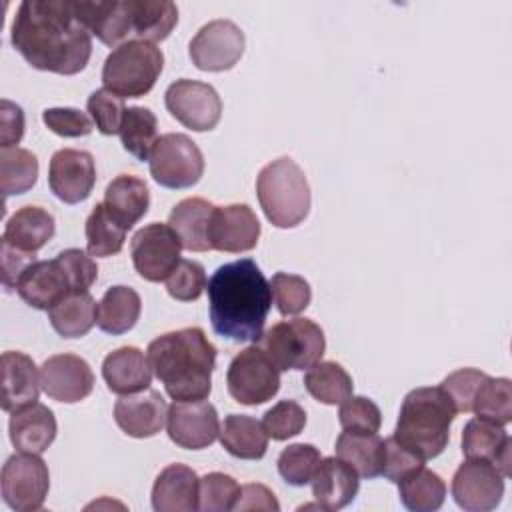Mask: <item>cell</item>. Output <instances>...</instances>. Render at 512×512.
<instances>
[{
  "instance_id": "6da1fadb",
  "label": "cell",
  "mask_w": 512,
  "mask_h": 512,
  "mask_svg": "<svg viewBox=\"0 0 512 512\" xmlns=\"http://www.w3.org/2000/svg\"><path fill=\"white\" fill-rule=\"evenodd\" d=\"M10 40L32 68L64 76L82 72L92 56V36L78 20L74 0H24Z\"/></svg>"
},
{
  "instance_id": "7a4b0ae2",
  "label": "cell",
  "mask_w": 512,
  "mask_h": 512,
  "mask_svg": "<svg viewBox=\"0 0 512 512\" xmlns=\"http://www.w3.org/2000/svg\"><path fill=\"white\" fill-rule=\"evenodd\" d=\"M212 330L232 342H258L272 308V288L252 258L216 268L208 280Z\"/></svg>"
},
{
  "instance_id": "3957f363",
  "label": "cell",
  "mask_w": 512,
  "mask_h": 512,
  "mask_svg": "<svg viewBox=\"0 0 512 512\" xmlns=\"http://www.w3.org/2000/svg\"><path fill=\"white\" fill-rule=\"evenodd\" d=\"M154 376L178 402L206 400L212 390L216 346L202 328L190 326L154 338L146 350Z\"/></svg>"
},
{
  "instance_id": "277c9868",
  "label": "cell",
  "mask_w": 512,
  "mask_h": 512,
  "mask_svg": "<svg viewBox=\"0 0 512 512\" xmlns=\"http://www.w3.org/2000/svg\"><path fill=\"white\" fill-rule=\"evenodd\" d=\"M78 20L106 46L132 40L156 44L178 24V8L170 0H74Z\"/></svg>"
},
{
  "instance_id": "5b68a950",
  "label": "cell",
  "mask_w": 512,
  "mask_h": 512,
  "mask_svg": "<svg viewBox=\"0 0 512 512\" xmlns=\"http://www.w3.org/2000/svg\"><path fill=\"white\" fill-rule=\"evenodd\" d=\"M456 414L450 396L440 386L414 388L402 400L392 436L422 460L436 458L448 446Z\"/></svg>"
},
{
  "instance_id": "8992f818",
  "label": "cell",
  "mask_w": 512,
  "mask_h": 512,
  "mask_svg": "<svg viewBox=\"0 0 512 512\" xmlns=\"http://www.w3.org/2000/svg\"><path fill=\"white\" fill-rule=\"evenodd\" d=\"M98 278L92 256L80 248H66L52 260H34L18 278V296L36 310H50L72 292H86Z\"/></svg>"
},
{
  "instance_id": "52a82bcc",
  "label": "cell",
  "mask_w": 512,
  "mask_h": 512,
  "mask_svg": "<svg viewBox=\"0 0 512 512\" xmlns=\"http://www.w3.org/2000/svg\"><path fill=\"white\" fill-rule=\"evenodd\" d=\"M256 196L264 216L276 228H294L310 212V186L304 170L288 156L266 164L256 178Z\"/></svg>"
},
{
  "instance_id": "ba28073f",
  "label": "cell",
  "mask_w": 512,
  "mask_h": 512,
  "mask_svg": "<svg viewBox=\"0 0 512 512\" xmlns=\"http://www.w3.org/2000/svg\"><path fill=\"white\" fill-rule=\"evenodd\" d=\"M164 68V54L156 44L132 40L116 46L104 60V88L120 98L146 96Z\"/></svg>"
},
{
  "instance_id": "9c48e42d",
  "label": "cell",
  "mask_w": 512,
  "mask_h": 512,
  "mask_svg": "<svg viewBox=\"0 0 512 512\" xmlns=\"http://www.w3.org/2000/svg\"><path fill=\"white\" fill-rule=\"evenodd\" d=\"M258 344L278 370H308L326 350L324 330L310 318L282 320L262 332Z\"/></svg>"
},
{
  "instance_id": "30bf717a",
  "label": "cell",
  "mask_w": 512,
  "mask_h": 512,
  "mask_svg": "<svg viewBox=\"0 0 512 512\" xmlns=\"http://www.w3.org/2000/svg\"><path fill=\"white\" fill-rule=\"evenodd\" d=\"M156 184L172 190L194 186L204 174V156L196 142L180 132L162 134L148 158Z\"/></svg>"
},
{
  "instance_id": "8fae6325",
  "label": "cell",
  "mask_w": 512,
  "mask_h": 512,
  "mask_svg": "<svg viewBox=\"0 0 512 512\" xmlns=\"http://www.w3.org/2000/svg\"><path fill=\"white\" fill-rule=\"evenodd\" d=\"M226 386L238 404L258 406L278 394L280 370L258 344H252L232 358Z\"/></svg>"
},
{
  "instance_id": "7c38bea8",
  "label": "cell",
  "mask_w": 512,
  "mask_h": 512,
  "mask_svg": "<svg viewBox=\"0 0 512 512\" xmlns=\"http://www.w3.org/2000/svg\"><path fill=\"white\" fill-rule=\"evenodd\" d=\"M2 498L16 512H34L44 506L50 490V472L40 454L10 456L0 474Z\"/></svg>"
},
{
  "instance_id": "4fadbf2b",
  "label": "cell",
  "mask_w": 512,
  "mask_h": 512,
  "mask_svg": "<svg viewBox=\"0 0 512 512\" xmlns=\"http://www.w3.org/2000/svg\"><path fill=\"white\" fill-rule=\"evenodd\" d=\"M182 242L170 224L152 222L142 226L130 242L136 272L148 282H164L178 266Z\"/></svg>"
},
{
  "instance_id": "5bb4252c",
  "label": "cell",
  "mask_w": 512,
  "mask_h": 512,
  "mask_svg": "<svg viewBox=\"0 0 512 512\" xmlns=\"http://www.w3.org/2000/svg\"><path fill=\"white\" fill-rule=\"evenodd\" d=\"M166 110L186 128L206 132L216 128L222 116V100L214 86L200 80L180 78L164 92Z\"/></svg>"
},
{
  "instance_id": "9a60e30c",
  "label": "cell",
  "mask_w": 512,
  "mask_h": 512,
  "mask_svg": "<svg viewBox=\"0 0 512 512\" xmlns=\"http://www.w3.org/2000/svg\"><path fill=\"white\" fill-rule=\"evenodd\" d=\"M246 38L232 20L218 18L204 24L190 40L188 54L192 64L204 72L230 70L244 54Z\"/></svg>"
},
{
  "instance_id": "2e32d148",
  "label": "cell",
  "mask_w": 512,
  "mask_h": 512,
  "mask_svg": "<svg viewBox=\"0 0 512 512\" xmlns=\"http://www.w3.org/2000/svg\"><path fill=\"white\" fill-rule=\"evenodd\" d=\"M504 480L492 462L466 458L452 476L454 502L468 512L494 510L504 496Z\"/></svg>"
},
{
  "instance_id": "e0dca14e",
  "label": "cell",
  "mask_w": 512,
  "mask_h": 512,
  "mask_svg": "<svg viewBox=\"0 0 512 512\" xmlns=\"http://www.w3.org/2000/svg\"><path fill=\"white\" fill-rule=\"evenodd\" d=\"M166 430L170 440L186 450L208 448L220 432L216 408L206 400L178 402L168 406Z\"/></svg>"
},
{
  "instance_id": "ac0fdd59",
  "label": "cell",
  "mask_w": 512,
  "mask_h": 512,
  "mask_svg": "<svg viewBox=\"0 0 512 512\" xmlns=\"http://www.w3.org/2000/svg\"><path fill=\"white\" fill-rule=\"evenodd\" d=\"M96 184L94 156L86 150L62 148L52 154L48 186L64 204H78L92 194Z\"/></svg>"
},
{
  "instance_id": "d6986e66",
  "label": "cell",
  "mask_w": 512,
  "mask_h": 512,
  "mask_svg": "<svg viewBox=\"0 0 512 512\" xmlns=\"http://www.w3.org/2000/svg\"><path fill=\"white\" fill-rule=\"evenodd\" d=\"M42 392L64 404H76L90 396L94 374L90 364L76 354H54L40 366Z\"/></svg>"
},
{
  "instance_id": "ffe728a7",
  "label": "cell",
  "mask_w": 512,
  "mask_h": 512,
  "mask_svg": "<svg viewBox=\"0 0 512 512\" xmlns=\"http://www.w3.org/2000/svg\"><path fill=\"white\" fill-rule=\"evenodd\" d=\"M260 222L248 204L216 206L210 222L212 250L240 254L256 248Z\"/></svg>"
},
{
  "instance_id": "44dd1931",
  "label": "cell",
  "mask_w": 512,
  "mask_h": 512,
  "mask_svg": "<svg viewBox=\"0 0 512 512\" xmlns=\"http://www.w3.org/2000/svg\"><path fill=\"white\" fill-rule=\"evenodd\" d=\"M168 418V404L158 390H142L126 394L114 404V420L118 428L132 438L156 436Z\"/></svg>"
},
{
  "instance_id": "7402d4cb",
  "label": "cell",
  "mask_w": 512,
  "mask_h": 512,
  "mask_svg": "<svg viewBox=\"0 0 512 512\" xmlns=\"http://www.w3.org/2000/svg\"><path fill=\"white\" fill-rule=\"evenodd\" d=\"M356 470L338 456L322 458L310 484L312 496L324 510H340L348 506L360 488Z\"/></svg>"
},
{
  "instance_id": "603a6c76",
  "label": "cell",
  "mask_w": 512,
  "mask_h": 512,
  "mask_svg": "<svg viewBox=\"0 0 512 512\" xmlns=\"http://www.w3.org/2000/svg\"><path fill=\"white\" fill-rule=\"evenodd\" d=\"M200 478L186 464H168L154 480L152 508L156 512L198 510Z\"/></svg>"
},
{
  "instance_id": "cb8c5ba5",
  "label": "cell",
  "mask_w": 512,
  "mask_h": 512,
  "mask_svg": "<svg viewBox=\"0 0 512 512\" xmlns=\"http://www.w3.org/2000/svg\"><path fill=\"white\" fill-rule=\"evenodd\" d=\"M10 442L20 452H32L42 454L48 450V446L54 442L58 426L54 412L40 404L32 402L12 412L8 422Z\"/></svg>"
},
{
  "instance_id": "d4e9b609",
  "label": "cell",
  "mask_w": 512,
  "mask_h": 512,
  "mask_svg": "<svg viewBox=\"0 0 512 512\" xmlns=\"http://www.w3.org/2000/svg\"><path fill=\"white\" fill-rule=\"evenodd\" d=\"M102 378L110 392L126 396L148 390L152 368L148 356L136 346H122L110 352L102 362Z\"/></svg>"
},
{
  "instance_id": "484cf974",
  "label": "cell",
  "mask_w": 512,
  "mask_h": 512,
  "mask_svg": "<svg viewBox=\"0 0 512 512\" xmlns=\"http://www.w3.org/2000/svg\"><path fill=\"white\" fill-rule=\"evenodd\" d=\"M40 370L34 360L18 350L2 354V410L14 412L38 400Z\"/></svg>"
},
{
  "instance_id": "4316f807",
  "label": "cell",
  "mask_w": 512,
  "mask_h": 512,
  "mask_svg": "<svg viewBox=\"0 0 512 512\" xmlns=\"http://www.w3.org/2000/svg\"><path fill=\"white\" fill-rule=\"evenodd\" d=\"M512 440L504 426L472 418L462 430V454L472 460L492 462L504 478L510 476Z\"/></svg>"
},
{
  "instance_id": "83f0119b",
  "label": "cell",
  "mask_w": 512,
  "mask_h": 512,
  "mask_svg": "<svg viewBox=\"0 0 512 512\" xmlns=\"http://www.w3.org/2000/svg\"><path fill=\"white\" fill-rule=\"evenodd\" d=\"M214 208L216 206L204 198H184L172 208L168 216V224L178 234L184 250H190V252L212 250L210 222H212Z\"/></svg>"
},
{
  "instance_id": "f1b7e54d",
  "label": "cell",
  "mask_w": 512,
  "mask_h": 512,
  "mask_svg": "<svg viewBox=\"0 0 512 512\" xmlns=\"http://www.w3.org/2000/svg\"><path fill=\"white\" fill-rule=\"evenodd\" d=\"M56 232L54 216L40 206H22L16 210L2 232V240L16 250L36 254L42 246L52 240Z\"/></svg>"
},
{
  "instance_id": "f546056e",
  "label": "cell",
  "mask_w": 512,
  "mask_h": 512,
  "mask_svg": "<svg viewBox=\"0 0 512 512\" xmlns=\"http://www.w3.org/2000/svg\"><path fill=\"white\" fill-rule=\"evenodd\" d=\"M102 202L112 218L130 230L148 212L150 192L142 178L120 174L106 186Z\"/></svg>"
},
{
  "instance_id": "4dcf8cb0",
  "label": "cell",
  "mask_w": 512,
  "mask_h": 512,
  "mask_svg": "<svg viewBox=\"0 0 512 512\" xmlns=\"http://www.w3.org/2000/svg\"><path fill=\"white\" fill-rule=\"evenodd\" d=\"M222 448L234 458L260 460L268 450V434L252 416L228 414L218 432Z\"/></svg>"
},
{
  "instance_id": "1f68e13d",
  "label": "cell",
  "mask_w": 512,
  "mask_h": 512,
  "mask_svg": "<svg viewBox=\"0 0 512 512\" xmlns=\"http://www.w3.org/2000/svg\"><path fill=\"white\" fill-rule=\"evenodd\" d=\"M336 456L348 462L360 478H376L382 474L384 440L378 432L344 430L336 438Z\"/></svg>"
},
{
  "instance_id": "d6a6232c",
  "label": "cell",
  "mask_w": 512,
  "mask_h": 512,
  "mask_svg": "<svg viewBox=\"0 0 512 512\" xmlns=\"http://www.w3.org/2000/svg\"><path fill=\"white\" fill-rule=\"evenodd\" d=\"M142 300L130 286H112L98 302L96 324L102 332L118 336L132 330L140 318Z\"/></svg>"
},
{
  "instance_id": "836d02e7",
  "label": "cell",
  "mask_w": 512,
  "mask_h": 512,
  "mask_svg": "<svg viewBox=\"0 0 512 512\" xmlns=\"http://www.w3.org/2000/svg\"><path fill=\"white\" fill-rule=\"evenodd\" d=\"M96 318H98V304L88 290L72 292L62 300H58L48 310V320L62 338L86 336L96 324Z\"/></svg>"
},
{
  "instance_id": "e575fe53",
  "label": "cell",
  "mask_w": 512,
  "mask_h": 512,
  "mask_svg": "<svg viewBox=\"0 0 512 512\" xmlns=\"http://www.w3.org/2000/svg\"><path fill=\"white\" fill-rule=\"evenodd\" d=\"M304 388L322 404H342L354 392L352 376L346 368L332 360L312 364L304 374Z\"/></svg>"
},
{
  "instance_id": "d590c367",
  "label": "cell",
  "mask_w": 512,
  "mask_h": 512,
  "mask_svg": "<svg viewBox=\"0 0 512 512\" xmlns=\"http://www.w3.org/2000/svg\"><path fill=\"white\" fill-rule=\"evenodd\" d=\"M398 496L412 512H434L444 504L446 484L436 472L422 466L398 482Z\"/></svg>"
},
{
  "instance_id": "8d00e7d4",
  "label": "cell",
  "mask_w": 512,
  "mask_h": 512,
  "mask_svg": "<svg viewBox=\"0 0 512 512\" xmlns=\"http://www.w3.org/2000/svg\"><path fill=\"white\" fill-rule=\"evenodd\" d=\"M118 134L124 150L136 160L144 162L150 158V152L158 140V120L150 108L130 106L124 112Z\"/></svg>"
},
{
  "instance_id": "74e56055",
  "label": "cell",
  "mask_w": 512,
  "mask_h": 512,
  "mask_svg": "<svg viewBox=\"0 0 512 512\" xmlns=\"http://www.w3.org/2000/svg\"><path fill=\"white\" fill-rule=\"evenodd\" d=\"M84 232L88 254L94 258H108L122 250L128 230L112 218L104 202H98L86 220Z\"/></svg>"
},
{
  "instance_id": "f35d334b",
  "label": "cell",
  "mask_w": 512,
  "mask_h": 512,
  "mask_svg": "<svg viewBox=\"0 0 512 512\" xmlns=\"http://www.w3.org/2000/svg\"><path fill=\"white\" fill-rule=\"evenodd\" d=\"M476 418L488 420L498 426H506L512 420V384L508 378L486 376L472 402Z\"/></svg>"
},
{
  "instance_id": "ab89813d",
  "label": "cell",
  "mask_w": 512,
  "mask_h": 512,
  "mask_svg": "<svg viewBox=\"0 0 512 512\" xmlns=\"http://www.w3.org/2000/svg\"><path fill=\"white\" fill-rule=\"evenodd\" d=\"M38 180V158L26 148H4L0 152V186L4 196L24 194Z\"/></svg>"
},
{
  "instance_id": "60d3db41",
  "label": "cell",
  "mask_w": 512,
  "mask_h": 512,
  "mask_svg": "<svg viewBox=\"0 0 512 512\" xmlns=\"http://www.w3.org/2000/svg\"><path fill=\"white\" fill-rule=\"evenodd\" d=\"M322 460L320 450L314 444H290L278 456V472L290 486L310 484L318 464Z\"/></svg>"
},
{
  "instance_id": "b9f144b4",
  "label": "cell",
  "mask_w": 512,
  "mask_h": 512,
  "mask_svg": "<svg viewBox=\"0 0 512 512\" xmlns=\"http://www.w3.org/2000/svg\"><path fill=\"white\" fill-rule=\"evenodd\" d=\"M242 486L224 472H210L200 478L198 490V510L204 512H224L234 510Z\"/></svg>"
},
{
  "instance_id": "7bdbcfd3",
  "label": "cell",
  "mask_w": 512,
  "mask_h": 512,
  "mask_svg": "<svg viewBox=\"0 0 512 512\" xmlns=\"http://www.w3.org/2000/svg\"><path fill=\"white\" fill-rule=\"evenodd\" d=\"M270 288H272L276 308L282 316H296L304 312L312 300V290L308 280H304L298 274L276 272L270 280Z\"/></svg>"
},
{
  "instance_id": "ee69618b",
  "label": "cell",
  "mask_w": 512,
  "mask_h": 512,
  "mask_svg": "<svg viewBox=\"0 0 512 512\" xmlns=\"http://www.w3.org/2000/svg\"><path fill=\"white\" fill-rule=\"evenodd\" d=\"M262 426L272 440H288L306 426V410L296 400H280L262 418Z\"/></svg>"
},
{
  "instance_id": "f6af8a7d",
  "label": "cell",
  "mask_w": 512,
  "mask_h": 512,
  "mask_svg": "<svg viewBox=\"0 0 512 512\" xmlns=\"http://www.w3.org/2000/svg\"><path fill=\"white\" fill-rule=\"evenodd\" d=\"M164 282L168 294L178 302L198 300L208 286L206 270L196 260H180Z\"/></svg>"
},
{
  "instance_id": "bcb514c9",
  "label": "cell",
  "mask_w": 512,
  "mask_h": 512,
  "mask_svg": "<svg viewBox=\"0 0 512 512\" xmlns=\"http://www.w3.org/2000/svg\"><path fill=\"white\" fill-rule=\"evenodd\" d=\"M86 108L90 112V118L92 122L96 124V128L106 134V136H112V134H118L120 132V126H122V120H124V98H120L118 94L106 90V88H100V90H94L86 102Z\"/></svg>"
},
{
  "instance_id": "7dc6e473",
  "label": "cell",
  "mask_w": 512,
  "mask_h": 512,
  "mask_svg": "<svg viewBox=\"0 0 512 512\" xmlns=\"http://www.w3.org/2000/svg\"><path fill=\"white\" fill-rule=\"evenodd\" d=\"M338 420L344 430L378 432L382 424L380 408L366 396H350L340 404Z\"/></svg>"
},
{
  "instance_id": "c3c4849f",
  "label": "cell",
  "mask_w": 512,
  "mask_h": 512,
  "mask_svg": "<svg viewBox=\"0 0 512 512\" xmlns=\"http://www.w3.org/2000/svg\"><path fill=\"white\" fill-rule=\"evenodd\" d=\"M488 374H484L478 368H460L452 374H448L440 388L450 396L456 412H472V402H474V394L480 386V382L486 378Z\"/></svg>"
},
{
  "instance_id": "681fc988",
  "label": "cell",
  "mask_w": 512,
  "mask_h": 512,
  "mask_svg": "<svg viewBox=\"0 0 512 512\" xmlns=\"http://www.w3.org/2000/svg\"><path fill=\"white\" fill-rule=\"evenodd\" d=\"M426 460H422L416 452L400 444L394 436H388L384 440V464H382V474L386 480L398 484L402 478L412 474L414 470L422 468Z\"/></svg>"
},
{
  "instance_id": "f907efd6",
  "label": "cell",
  "mask_w": 512,
  "mask_h": 512,
  "mask_svg": "<svg viewBox=\"0 0 512 512\" xmlns=\"http://www.w3.org/2000/svg\"><path fill=\"white\" fill-rule=\"evenodd\" d=\"M42 122L58 136L80 138L94 130L92 118L78 108H46L42 112Z\"/></svg>"
},
{
  "instance_id": "816d5d0a",
  "label": "cell",
  "mask_w": 512,
  "mask_h": 512,
  "mask_svg": "<svg viewBox=\"0 0 512 512\" xmlns=\"http://www.w3.org/2000/svg\"><path fill=\"white\" fill-rule=\"evenodd\" d=\"M24 136V112L10 100L0 102V144L4 148H16Z\"/></svg>"
},
{
  "instance_id": "f5cc1de1",
  "label": "cell",
  "mask_w": 512,
  "mask_h": 512,
  "mask_svg": "<svg viewBox=\"0 0 512 512\" xmlns=\"http://www.w3.org/2000/svg\"><path fill=\"white\" fill-rule=\"evenodd\" d=\"M0 248H2V282H4L6 290H16L18 278L34 262L36 254L16 250L14 246H10L4 240L0 242Z\"/></svg>"
},
{
  "instance_id": "db71d44e",
  "label": "cell",
  "mask_w": 512,
  "mask_h": 512,
  "mask_svg": "<svg viewBox=\"0 0 512 512\" xmlns=\"http://www.w3.org/2000/svg\"><path fill=\"white\" fill-rule=\"evenodd\" d=\"M234 510H266V512H278L280 504L270 488L264 484H244L240 490V496L236 500Z\"/></svg>"
}]
</instances>
